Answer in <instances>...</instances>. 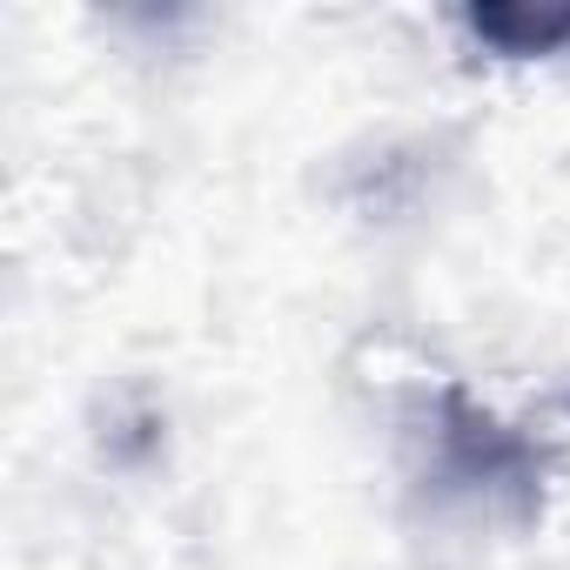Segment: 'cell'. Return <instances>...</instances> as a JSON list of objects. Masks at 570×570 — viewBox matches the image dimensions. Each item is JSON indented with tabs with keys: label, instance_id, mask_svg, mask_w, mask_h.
Returning a JSON list of instances; mask_svg holds the SVG:
<instances>
[{
	"label": "cell",
	"instance_id": "cell-1",
	"mask_svg": "<svg viewBox=\"0 0 570 570\" xmlns=\"http://www.w3.org/2000/svg\"><path fill=\"white\" fill-rule=\"evenodd\" d=\"M430 436H436V476H443V490H456V497H470L483 510H510L517 523L537 517L543 450L523 430H510L503 416H490L463 390H443L436 416H430Z\"/></svg>",
	"mask_w": 570,
	"mask_h": 570
},
{
	"label": "cell",
	"instance_id": "cell-2",
	"mask_svg": "<svg viewBox=\"0 0 570 570\" xmlns=\"http://www.w3.org/2000/svg\"><path fill=\"white\" fill-rule=\"evenodd\" d=\"M463 28L510 61L563 55L570 48V0H483V8L463 14Z\"/></svg>",
	"mask_w": 570,
	"mask_h": 570
}]
</instances>
